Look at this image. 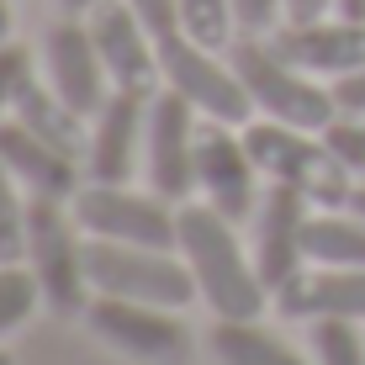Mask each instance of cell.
<instances>
[{
	"label": "cell",
	"mask_w": 365,
	"mask_h": 365,
	"mask_svg": "<svg viewBox=\"0 0 365 365\" xmlns=\"http://www.w3.org/2000/svg\"><path fill=\"white\" fill-rule=\"evenodd\" d=\"M175 249L196 275V292L217 318H259L270 302V286L259 281L255 255L238 238V222L222 217L207 201H180L175 212Z\"/></svg>",
	"instance_id": "obj_1"
},
{
	"label": "cell",
	"mask_w": 365,
	"mask_h": 365,
	"mask_svg": "<svg viewBox=\"0 0 365 365\" xmlns=\"http://www.w3.org/2000/svg\"><path fill=\"white\" fill-rule=\"evenodd\" d=\"M244 143H249V154H255V165L270 185H292V191H302L318 212L349 207L355 175L344 170V159L329 148L323 133L255 117V122H244Z\"/></svg>",
	"instance_id": "obj_2"
},
{
	"label": "cell",
	"mask_w": 365,
	"mask_h": 365,
	"mask_svg": "<svg viewBox=\"0 0 365 365\" xmlns=\"http://www.w3.org/2000/svg\"><path fill=\"white\" fill-rule=\"evenodd\" d=\"M228 58H233L238 80H244L249 101H255V117L292 122V128H312V133H323L339 117L334 85H323L318 74H307V69H297L292 58H281L270 37L238 32L228 43Z\"/></svg>",
	"instance_id": "obj_3"
},
{
	"label": "cell",
	"mask_w": 365,
	"mask_h": 365,
	"mask_svg": "<svg viewBox=\"0 0 365 365\" xmlns=\"http://www.w3.org/2000/svg\"><path fill=\"white\" fill-rule=\"evenodd\" d=\"M27 270L37 275L43 307L58 318L91 307V275H85V228L74 222L69 201L32 196L27 207Z\"/></svg>",
	"instance_id": "obj_4"
},
{
	"label": "cell",
	"mask_w": 365,
	"mask_h": 365,
	"mask_svg": "<svg viewBox=\"0 0 365 365\" xmlns=\"http://www.w3.org/2000/svg\"><path fill=\"white\" fill-rule=\"evenodd\" d=\"M85 275L96 297H128V302H154V307H191L196 275L180 259V249H143V244H106L85 238Z\"/></svg>",
	"instance_id": "obj_5"
},
{
	"label": "cell",
	"mask_w": 365,
	"mask_h": 365,
	"mask_svg": "<svg viewBox=\"0 0 365 365\" xmlns=\"http://www.w3.org/2000/svg\"><path fill=\"white\" fill-rule=\"evenodd\" d=\"M159 64H165V91L185 96L201 122H228V128L255 122V101L238 80L228 48H207L196 37L175 32L159 43Z\"/></svg>",
	"instance_id": "obj_6"
},
{
	"label": "cell",
	"mask_w": 365,
	"mask_h": 365,
	"mask_svg": "<svg viewBox=\"0 0 365 365\" xmlns=\"http://www.w3.org/2000/svg\"><path fill=\"white\" fill-rule=\"evenodd\" d=\"M74 222L85 238H106V244H143V249H175V201L159 191H133V185H101L85 180L80 196L69 201Z\"/></svg>",
	"instance_id": "obj_7"
},
{
	"label": "cell",
	"mask_w": 365,
	"mask_h": 365,
	"mask_svg": "<svg viewBox=\"0 0 365 365\" xmlns=\"http://www.w3.org/2000/svg\"><path fill=\"white\" fill-rule=\"evenodd\" d=\"M85 329L117 355H133L143 365H185L191 360V329L180 323L175 307H154V302H128V297H91L80 312Z\"/></svg>",
	"instance_id": "obj_8"
},
{
	"label": "cell",
	"mask_w": 365,
	"mask_h": 365,
	"mask_svg": "<svg viewBox=\"0 0 365 365\" xmlns=\"http://www.w3.org/2000/svg\"><path fill=\"white\" fill-rule=\"evenodd\" d=\"M196 106L175 91H159L148 101V122H143V180L148 191H159L165 201H191L196 191Z\"/></svg>",
	"instance_id": "obj_9"
},
{
	"label": "cell",
	"mask_w": 365,
	"mask_h": 365,
	"mask_svg": "<svg viewBox=\"0 0 365 365\" xmlns=\"http://www.w3.org/2000/svg\"><path fill=\"white\" fill-rule=\"evenodd\" d=\"M259 165L244 143V128L228 122H201L196 128V191L207 207H217L222 217L244 222L259 212Z\"/></svg>",
	"instance_id": "obj_10"
},
{
	"label": "cell",
	"mask_w": 365,
	"mask_h": 365,
	"mask_svg": "<svg viewBox=\"0 0 365 365\" xmlns=\"http://www.w3.org/2000/svg\"><path fill=\"white\" fill-rule=\"evenodd\" d=\"M85 27H91L101 64H106L111 91H133L154 101L165 91V64H159V37L133 16L128 0H101L85 11Z\"/></svg>",
	"instance_id": "obj_11"
},
{
	"label": "cell",
	"mask_w": 365,
	"mask_h": 365,
	"mask_svg": "<svg viewBox=\"0 0 365 365\" xmlns=\"http://www.w3.org/2000/svg\"><path fill=\"white\" fill-rule=\"evenodd\" d=\"M312 212H318V207H312L302 191H292V185H270V191L259 196L249 255H255L259 281L270 286V302H275V292H281L302 265H307V217H312Z\"/></svg>",
	"instance_id": "obj_12"
},
{
	"label": "cell",
	"mask_w": 365,
	"mask_h": 365,
	"mask_svg": "<svg viewBox=\"0 0 365 365\" xmlns=\"http://www.w3.org/2000/svg\"><path fill=\"white\" fill-rule=\"evenodd\" d=\"M43 80L53 85L74 111H85V117H96V111L106 106L111 80H106V64H101V48H96L91 27H85V16H69L64 11V16L43 32Z\"/></svg>",
	"instance_id": "obj_13"
},
{
	"label": "cell",
	"mask_w": 365,
	"mask_h": 365,
	"mask_svg": "<svg viewBox=\"0 0 365 365\" xmlns=\"http://www.w3.org/2000/svg\"><path fill=\"white\" fill-rule=\"evenodd\" d=\"M275 53L292 58L297 69L318 74V80H344V74L365 69V21L349 16H312V21H281L270 32Z\"/></svg>",
	"instance_id": "obj_14"
},
{
	"label": "cell",
	"mask_w": 365,
	"mask_h": 365,
	"mask_svg": "<svg viewBox=\"0 0 365 365\" xmlns=\"http://www.w3.org/2000/svg\"><path fill=\"white\" fill-rule=\"evenodd\" d=\"M143 122H148V96L111 91L106 106L91 117L85 175L101 180V185H128L143 170Z\"/></svg>",
	"instance_id": "obj_15"
},
{
	"label": "cell",
	"mask_w": 365,
	"mask_h": 365,
	"mask_svg": "<svg viewBox=\"0 0 365 365\" xmlns=\"http://www.w3.org/2000/svg\"><path fill=\"white\" fill-rule=\"evenodd\" d=\"M0 159H6V170L21 180V191L27 196H48V201H74L80 185L91 180L80 154H69V148L27 133L16 117L0 122Z\"/></svg>",
	"instance_id": "obj_16"
},
{
	"label": "cell",
	"mask_w": 365,
	"mask_h": 365,
	"mask_svg": "<svg viewBox=\"0 0 365 365\" xmlns=\"http://www.w3.org/2000/svg\"><path fill=\"white\" fill-rule=\"evenodd\" d=\"M275 307L297 323H318V318L365 323V270H355V265H302L275 292Z\"/></svg>",
	"instance_id": "obj_17"
},
{
	"label": "cell",
	"mask_w": 365,
	"mask_h": 365,
	"mask_svg": "<svg viewBox=\"0 0 365 365\" xmlns=\"http://www.w3.org/2000/svg\"><path fill=\"white\" fill-rule=\"evenodd\" d=\"M11 117H16L27 133H37V138H48V143H58V148H69V154L85 159V143H91V117H85V111H74L48 80L27 74V85H21L16 111H11Z\"/></svg>",
	"instance_id": "obj_18"
},
{
	"label": "cell",
	"mask_w": 365,
	"mask_h": 365,
	"mask_svg": "<svg viewBox=\"0 0 365 365\" xmlns=\"http://www.w3.org/2000/svg\"><path fill=\"white\" fill-rule=\"evenodd\" d=\"M207 344L217 365H307L302 349H292L281 334H270L259 318H217Z\"/></svg>",
	"instance_id": "obj_19"
},
{
	"label": "cell",
	"mask_w": 365,
	"mask_h": 365,
	"mask_svg": "<svg viewBox=\"0 0 365 365\" xmlns=\"http://www.w3.org/2000/svg\"><path fill=\"white\" fill-rule=\"evenodd\" d=\"M307 265H355L365 270V217L349 207H329L307 217Z\"/></svg>",
	"instance_id": "obj_20"
},
{
	"label": "cell",
	"mask_w": 365,
	"mask_h": 365,
	"mask_svg": "<svg viewBox=\"0 0 365 365\" xmlns=\"http://www.w3.org/2000/svg\"><path fill=\"white\" fill-rule=\"evenodd\" d=\"M27 207L32 196L0 159V265H21L27 259Z\"/></svg>",
	"instance_id": "obj_21"
},
{
	"label": "cell",
	"mask_w": 365,
	"mask_h": 365,
	"mask_svg": "<svg viewBox=\"0 0 365 365\" xmlns=\"http://www.w3.org/2000/svg\"><path fill=\"white\" fill-rule=\"evenodd\" d=\"M180 32L207 48H228L238 37L233 0H180Z\"/></svg>",
	"instance_id": "obj_22"
},
{
	"label": "cell",
	"mask_w": 365,
	"mask_h": 365,
	"mask_svg": "<svg viewBox=\"0 0 365 365\" xmlns=\"http://www.w3.org/2000/svg\"><path fill=\"white\" fill-rule=\"evenodd\" d=\"M312 329V355L318 365H365V323H349V318H318L307 323Z\"/></svg>",
	"instance_id": "obj_23"
},
{
	"label": "cell",
	"mask_w": 365,
	"mask_h": 365,
	"mask_svg": "<svg viewBox=\"0 0 365 365\" xmlns=\"http://www.w3.org/2000/svg\"><path fill=\"white\" fill-rule=\"evenodd\" d=\"M37 307H43L37 275H32V270H21V265H0V339L16 334Z\"/></svg>",
	"instance_id": "obj_24"
},
{
	"label": "cell",
	"mask_w": 365,
	"mask_h": 365,
	"mask_svg": "<svg viewBox=\"0 0 365 365\" xmlns=\"http://www.w3.org/2000/svg\"><path fill=\"white\" fill-rule=\"evenodd\" d=\"M323 138H329V148L344 159V170L355 175V185H365V117H349V111H339L329 128H323Z\"/></svg>",
	"instance_id": "obj_25"
},
{
	"label": "cell",
	"mask_w": 365,
	"mask_h": 365,
	"mask_svg": "<svg viewBox=\"0 0 365 365\" xmlns=\"http://www.w3.org/2000/svg\"><path fill=\"white\" fill-rule=\"evenodd\" d=\"M27 74H32V53H27L21 43H0V122H11Z\"/></svg>",
	"instance_id": "obj_26"
},
{
	"label": "cell",
	"mask_w": 365,
	"mask_h": 365,
	"mask_svg": "<svg viewBox=\"0 0 365 365\" xmlns=\"http://www.w3.org/2000/svg\"><path fill=\"white\" fill-rule=\"evenodd\" d=\"M233 21L249 37H270L286 21V0H233Z\"/></svg>",
	"instance_id": "obj_27"
},
{
	"label": "cell",
	"mask_w": 365,
	"mask_h": 365,
	"mask_svg": "<svg viewBox=\"0 0 365 365\" xmlns=\"http://www.w3.org/2000/svg\"><path fill=\"white\" fill-rule=\"evenodd\" d=\"M128 6H133V16L143 21V27L154 32L159 43L180 32V0H128Z\"/></svg>",
	"instance_id": "obj_28"
},
{
	"label": "cell",
	"mask_w": 365,
	"mask_h": 365,
	"mask_svg": "<svg viewBox=\"0 0 365 365\" xmlns=\"http://www.w3.org/2000/svg\"><path fill=\"white\" fill-rule=\"evenodd\" d=\"M334 101H339V111H349V117H365V69L334 80Z\"/></svg>",
	"instance_id": "obj_29"
},
{
	"label": "cell",
	"mask_w": 365,
	"mask_h": 365,
	"mask_svg": "<svg viewBox=\"0 0 365 365\" xmlns=\"http://www.w3.org/2000/svg\"><path fill=\"white\" fill-rule=\"evenodd\" d=\"M334 0H286V21H312V16H329Z\"/></svg>",
	"instance_id": "obj_30"
},
{
	"label": "cell",
	"mask_w": 365,
	"mask_h": 365,
	"mask_svg": "<svg viewBox=\"0 0 365 365\" xmlns=\"http://www.w3.org/2000/svg\"><path fill=\"white\" fill-rule=\"evenodd\" d=\"M334 16H349V21H365V0H334Z\"/></svg>",
	"instance_id": "obj_31"
},
{
	"label": "cell",
	"mask_w": 365,
	"mask_h": 365,
	"mask_svg": "<svg viewBox=\"0 0 365 365\" xmlns=\"http://www.w3.org/2000/svg\"><path fill=\"white\" fill-rule=\"evenodd\" d=\"M91 6H101V0H58V11H69V16H85Z\"/></svg>",
	"instance_id": "obj_32"
},
{
	"label": "cell",
	"mask_w": 365,
	"mask_h": 365,
	"mask_svg": "<svg viewBox=\"0 0 365 365\" xmlns=\"http://www.w3.org/2000/svg\"><path fill=\"white\" fill-rule=\"evenodd\" d=\"M11 21H16L11 16V0H0V43H11Z\"/></svg>",
	"instance_id": "obj_33"
},
{
	"label": "cell",
	"mask_w": 365,
	"mask_h": 365,
	"mask_svg": "<svg viewBox=\"0 0 365 365\" xmlns=\"http://www.w3.org/2000/svg\"><path fill=\"white\" fill-rule=\"evenodd\" d=\"M349 212H360V217H365V185H355V196H349Z\"/></svg>",
	"instance_id": "obj_34"
},
{
	"label": "cell",
	"mask_w": 365,
	"mask_h": 365,
	"mask_svg": "<svg viewBox=\"0 0 365 365\" xmlns=\"http://www.w3.org/2000/svg\"><path fill=\"white\" fill-rule=\"evenodd\" d=\"M0 365H16V360H11V349H0Z\"/></svg>",
	"instance_id": "obj_35"
}]
</instances>
